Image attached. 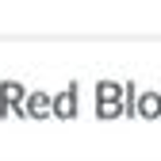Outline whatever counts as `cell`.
I'll list each match as a JSON object with an SVG mask.
<instances>
[{"instance_id":"obj_1","label":"cell","mask_w":161,"mask_h":161,"mask_svg":"<svg viewBox=\"0 0 161 161\" xmlns=\"http://www.w3.org/2000/svg\"><path fill=\"white\" fill-rule=\"evenodd\" d=\"M23 100H27V85L4 80V85H0V119H12L19 108H23Z\"/></svg>"},{"instance_id":"obj_2","label":"cell","mask_w":161,"mask_h":161,"mask_svg":"<svg viewBox=\"0 0 161 161\" xmlns=\"http://www.w3.org/2000/svg\"><path fill=\"white\" fill-rule=\"evenodd\" d=\"M15 115H19V119H50V115H54V96H46V92H31Z\"/></svg>"},{"instance_id":"obj_3","label":"cell","mask_w":161,"mask_h":161,"mask_svg":"<svg viewBox=\"0 0 161 161\" xmlns=\"http://www.w3.org/2000/svg\"><path fill=\"white\" fill-rule=\"evenodd\" d=\"M77 92H80V88L69 85L65 92L54 96V115H58V119H77Z\"/></svg>"},{"instance_id":"obj_4","label":"cell","mask_w":161,"mask_h":161,"mask_svg":"<svg viewBox=\"0 0 161 161\" xmlns=\"http://www.w3.org/2000/svg\"><path fill=\"white\" fill-rule=\"evenodd\" d=\"M134 115H142V119L161 115V96H153V92H146V96H134Z\"/></svg>"},{"instance_id":"obj_5","label":"cell","mask_w":161,"mask_h":161,"mask_svg":"<svg viewBox=\"0 0 161 161\" xmlns=\"http://www.w3.org/2000/svg\"><path fill=\"white\" fill-rule=\"evenodd\" d=\"M119 111H123L119 100H100V104H96V115H100V119H115Z\"/></svg>"},{"instance_id":"obj_6","label":"cell","mask_w":161,"mask_h":161,"mask_svg":"<svg viewBox=\"0 0 161 161\" xmlns=\"http://www.w3.org/2000/svg\"><path fill=\"white\" fill-rule=\"evenodd\" d=\"M96 100H119V85L115 80H104V85L96 88Z\"/></svg>"}]
</instances>
